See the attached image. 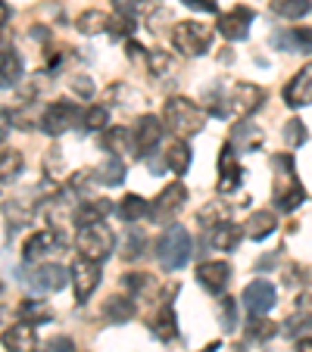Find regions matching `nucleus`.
<instances>
[{
	"label": "nucleus",
	"instance_id": "1",
	"mask_svg": "<svg viewBox=\"0 0 312 352\" xmlns=\"http://www.w3.org/2000/svg\"><path fill=\"white\" fill-rule=\"evenodd\" d=\"M163 119H166V125L172 128L175 134H181V138H191V134L203 131V125H206V113L191 97H181V94H175V97L166 100Z\"/></svg>",
	"mask_w": 312,
	"mask_h": 352
},
{
	"label": "nucleus",
	"instance_id": "2",
	"mask_svg": "<svg viewBox=\"0 0 312 352\" xmlns=\"http://www.w3.org/2000/svg\"><path fill=\"white\" fill-rule=\"evenodd\" d=\"M272 166L281 172L278 181H275V203H278L281 212H293V209H300V203H306V190L297 181V172H293V156L278 153L272 160Z\"/></svg>",
	"mask_w": 312,
	"mask_h": 352
},
{
	"label": "nucleus",
	"instance_id": "3",
	"mask_svg": "<svg viewBox=\"0 0 312 352\" xmlns=\"http://www.w3.org/2000/svg\"><path fill=\"white\" fill-rule=\"evenodd\" d=\"M156 250H160V265L166 268V272H178V268H185L187 262H191L194 240H191V234H187V228L172 225L163 231Z\"/></svg>",
	"mask_w": 312,
	"mask_h": 352
},
{
	"label": "nucleus",
	"instance_id": "4",
	"mask_svg": "<svg viewBox=\"0 0 312 352\" xmlns=\"http://www.w3.org/2000/svg\"><path fill=\"white\" fill-rule=\"evenodd\" d=\"M172 44L178 47V54L185 56H203L213 44V28L203 25L197 19H187V22H178L172 28Z\"/></svg>",
	"mask_w": 312,
	"mask_h": 352
},
{
	"label": "nucleus",
	"instance_id": "5",
	"mask_svg": "<svg viewBox=\"0 0 312 352\" xmlns=\"http://www.w3.org/2000/svg\"><path fill=\"white\" fill-rule=\"evenodd\" d=\"M81 119H85V113L75 107L72 100H56L41 116V131L50 134V138H60V134L72 131L75 125H81Z\"/></svg>",
	"mask_w": 312,
	"mask_h": 352
},
{
	"label": "nucleus",
	"instance_id": "6",
	"mask_svg": "<svg viewBox=\"0 0 312 352\" xmlns=\"http://www.w3.org/2000/svg\"><path fill=\"white\" fill-rule=\"evenodd\" d=\"M75 246L79 253L91 262H103L110 253H113V231H110L103 221L100 225H87L79 228V237H75Z\"/></svg>",
	"mask_w": 312,
	"mask_h": 352
},
{
	"label": "nucleus",
	"instance_id": "7",
	"mask_svg": "<svg viewBox=\"0 0 312 352\" xmlns=\"http://www.w3.org/2000/svg\"><path fill=\"white\" fill-rule=\"evenodd\" d=\"M69 280H72V290H75V302H87L94 296V290L100 287V262L79 256L72 262V268H69Z\"/></svg>",
	"mask_w": 312,
	"mask_h": 352
},
{
	"label": "nucleus",
	"instance_id": "8",
	"mask_svg": "<svg viewBox=\"0 0 312 352\" xmlns=\"http://www.w3.org/2000/svg\"><path fill=\"white\" fill-rule=\"evenodd\" d=\"M187 203V187L181 181H172L169 187H163L160 197L150 203V219L153 221H172L175 215L185 209Z\"/></svg>",
	"mask_w": 312,
	"mask_h": 352
},
{
	"label": "nucleus",
	"instance_id": "9",
	"mask_svg": "<svg viewBox=\"0 0 312 352\" xmlns=\"http://www.w3.org/2000/svg\"><path fill=\"white\" fill-rule=\"evenodd\" d=\"M240 302H244V309L253 315V318H259V315H269L275 309V302H278V293H275L272 280H250V284L244 287V293H240Z\"/></svg>",
	"mask_w": 312,
	"mask_h": 352
},
{
	"label": "nucleus",
	"instance_id": "10",
	"mask_svg": "<svg viewBox=\"0 0 312 352\" xmlns=\"http://www.w3.org/2000/svg\"><path fill=\"white\" fill-rule=\"evenodd\" d=\"M163 140V122L156 116H141L138 125L132 128V150L138 160H147V156L156 150V144Z\"/></svg>",
	"mask_w": 312,
	"mask_h": 352
},
{
	"label": "nucleus",
	"instance_id": "11",
	"mask_svg": "<svg viewBox=\"0 0 312 352\" xmlns=\"http://www.w3.org/2000/svg\"><path fill=\"white\" fill-rule=\"evenodd\" d=\"M266 103V91L253 81H238L231 87V97H228V113H238L240 119H250L259 107Z\"/></svg>",
	"mask_w": 312,
	"mask_h": 352
},
{
	"label": "nucleus",
	"instance_id": "12",
	"mask_svg": "<svg viewBox=\"0 0 312 352\" xmlns=\"http://www.w3.org/2000/svg\"><path fill=\"white\" fill-rule=\"evenodd\" d=\"M63 246H66L63 231H56V228H41V231H34L32 237L22 243V259H25V262H38V259H44V256L63 250Z\"/></svg>",
	"mask_w": 312,
	"mask_h": 352
},
{
	"label": "nucleus",
	"instance_id": "13",
	"mask_svg": "<svg viewBox=\"0 0 312 352\" xmlns=\"http://www.w3.org/2000/svg\"><path fill=\"white\" fill-rule=\"evenodd\" d=\"M250 22H253L250 7H234V10H228V13H219V19H216V32L228 41H247V34H250Z\"/></svg>",
	"mask_w": 312,
	"mask_h": 352
},
{
	"label": "nucleus",
	"instance_id": "14",
	"mask_svg": "<svg viewBox=\"0 0 312 352\" xmlns=\"http://www.w3.org/2000/svg\"><path fill=\"white\" fill-rule=\"evenodd\" d=\"M244 181V168L238 162V153H234V144H225L219 153V181H216V190L219 193H234Z\"/></svg>",
	"mask_w": 312,
	"mask_h": 352
},
{
	"label": "nucleus",
	"instance_id": "15",
	"mask_svg": "<svg viewBox=\"0 0 312 352\" xmlns=\"http://www.w3.org/2000/svg\"><path fill=\"white\" fill-rule=\"evenodd\" d=\"M284 103L291 109L312 107V63L303 66L291 81L284 85Z\"/></svg>",
	"mask_w": 312,
	"mask_h": 352
},
{
	"label": "nucleus",
	"instance_id": "16",
	"mask_svg": "<svg viewBox=\"0 0 312 352\" xmlns=\"http://www.w3.org/2000/svg\"><path fill=\"white\" fill-rule=\"evenodd\" d=\"M197 280L206 287L209 293H222L231 280V265L222 259H209V262H200L197 265Z\"/></svg>",
	"mask_w": 312,
	"mask_h": 352
},
{
	"label": "nucleus",
	"instance_id": "17",
	"mask_svg": "<svg viewBox=\"0 0 312 352\" xmlns=\"http://www.w3.org/2000/svg\"><path fill=\"white\" fill-rule=\"evenodd\" d=\"M0 340H3V346H7L10 352H34L38 349V333H34V327L25 324V321H16L13 327H7Z\"/></svg>",
	"mask_w": 312,
	"mask_h": 352
},
{
	"label": "nucleus",
	"instance_id": "18",
	"mask_svg": "<svg viewBox=\"0 0 312 352\" xmlns=\"http://www.w3.org/2000/svg\"><path fill=\"white\" fill-rule=\"evenodd\" d=\"M69 280V272L63 265H56V262H47V265H38L34 268V274H32V284H34V290H41V293H56V290H63V284Z\"/></svg>",
	"mask_w": 312,
	"mask_h": 352
},
{
	"label": "nucleus",
	"instance_id": "19",
	"mask_svg": "<svg viewBox=\"0 0 312 352\" xmlns=\"http://www.w3.org/2000/svg\"><path fill=\"white\" fill-rule=\"evenodd\" d=\"M110 212H113V203H110V199H85V203H79L72 219L79 228H87V225H100Z\"/></svg>",
	"mask_w": 312,
	"mask_h": 352
},
{
	"label": "nucleus",
	"instance_id": "20",
	"mask_svg": "<svg viewBox=\"0 0 312 352\" xmlns=\"http://www.w3.org/2000/svg\"><path fill=\"white\" fill-rule=\"evenodd\" d=\"M22 72H25V66H22V56L16 54V50H0V91H10V87L19 85Z\"/></svg>",
	"mask_w": 312,
	"mask_h": 352
},
{
	"label": "nucleus",
	"instance_id": "21",
	"mask_svg": "<svg viewBox=\"0 0 312 352\" xmlns=\"http://www.w3.org/2000/svg\"><path fill=\"white\" fill-rule=\"evenodd\" d=\"M275 228H278V221H275V212H269V209H256V212H253L250 219L244 221V237L266 240V237H272Z\"/></svg>",
	"mask_w": 312,
	"mask_h": 352
},
{
	"label": "nucleus",
	"instance_id": "22",
	"mask_svg": "<svg viewBox=\"0 0 312 352\" xmlns=\"http://www.w3.org/2000/svg\"><path fill=\"white\" fill-rule=\"evenodd\" d=\"M240 228L231 225V221H219V225H213V231H209V243L216 246V250H222V253H231V250H238L240 243Z\"/></svg>",
	"mask_w": 312,
	"mask_h": 352
},
{
	"label": "nucleus",
	"instance_id": "23",
	"mask_svg": "<svg viewBox=\"0 0 312 352\" xmlns=\"http://www.w3.org/2000/svg\"><path fill=\"white\" fill-rule=\"evenodd\" d=\"M116 212L122 221H141L150 215V203H147L141 193H125V197L116 203Z\"/></svg>",
	"mask_w": 312,
	"mask_h": 352
},
{
	"label": "nucleus",
	"instance_id": "24",
	"mask_svg": "<svg viewBox=\"0 0 312 352\" xmlns=\"http://www.w3.org/2000/svg\"><path fill=\"white\" fill-rule=\"evenodd\" d=\"M103 315L110 321H116V324H125V321H132L138 315V302L132 296H110L107 306H103Z\"/></svg>",
	"mask_w": 312,
	"mask_h": 352
},
{
	"label": "nucleus",
	"instance_id": "25",
	"mask_svg": "<svg viewBox=\"0 0 312 352\" xmlns=\"http://www.w3.org/2000/svg\"><path fill=\"white\" fill-rule=\"evenodd\" d=\"M166 168H172L175 175H187V168H191V146H187V140H172V144L166 146Z\"/></svg>",
	"mask_w": 312,
	"mask_h": 352
},
{
	"label": "nucleus",
	"instance_id": "26",
	"mask_svg": "<svg viewBox=\"0 0 312 352\" xmlns=\"http://www.w3.org/2000/svg\"><path fill=\"white\" fill-rule=\"evenodd\" d=\"M91 175L100 181V184L116 187V184H122V181H125V166H122V160H119V156H107V160L100 162V166L94 168Z\"/></svg>",
	"mask_w": 312,
	"mask_h": 352
},
{
	"label": "nucleus",
	"instance_id": "27",
	"mask_svg": "<svg viewBox=\"0 0 312 352\" xmlns=\"http://www.w3.org/2000/svg\"><path fill=\"white\" fill-rule=\"evenodd\" d=\"M125 287L132 290L134 302H138L141 296H153V293L160 290V287H156V278H153V274H147V272H128L125 274Z\"/></svg>",
	"mask_w": 312,
	"mask_h": 352
},
{
	"label": "nucleus",
	"instance_id": "28",
	"mask_svg": "<svg viewBox=\"0 0 312 352\" xmlns=\"http://www.w3.org/2000/svg\"><path fill=\"white\" fill-rule=\"evenodd\" d=\"M231 144H238V150H247V153H253V150L262 144V128H256L253 122H244V125L234 128Z\"/></svg>",
	"mask_w": 312,
	"mask_h": 352
},
{
	"label": "nucleus",
	"instance_id": "29",
	"mask_svg": "<svg viewBox=\"0 0 312 352\" xmlns=\"http://www.w3.org/2000/svg\"><path fill=\"white\" fill-rule=\"evenodd\" d=\"M156 337L163 340V343H169V340H175L178 337V318H175V309H172V302H163V309H160V315H156Z\"/></svg>",
	"mask_w": 312,
	"mask_h": 352
},
{
	"label": "nucleus",
	"instance_id": "30",
	"mask_svg": "<svg viewBox=\"0 0 312 352\" xmlns=\"http://www.w3.org/2000/svg\"><path fill=\"white\" fill-rule=\"evenodd\" d=\"M75 28H79L81 34L107 32L110 28V13H103V10H85V13L75 19Z\"/></svg>",
	"mask_w": 312,
	"mask_h": 352
},
{
	"label": "nucleus",
	"instance_id": "31",
	"mask_svg": "<svg viewBox=\"0 0 312 352\" xmlns=\"http://www.w3.org/2000/svg\"><path fill=\"white\" fill-rule=\"evenodd\" d=\"M312 10V0H272V13L281 19H303Z\"/></svg>",
	"mask_w": 312,
	"mask_h": 352
},
{
	"label": "nucleus",
	"instance_id": "32",
	"mask_svg": "<svg viewBox=\"0 0 312 352\" xmlns=\"http://www.w3.org/2000/svg\"><path fill=\"white\" fill-rule=\"evenodd\" d=\"M54 318V312L44 306V302H34V299H25L19 306V321H25V324H41V321H50Z\"/></svg>",
	"mask_w": 312,
	"mask_h": 352
},
{
	"label": "nucleus",
	"instance_id": "33",
	"mask_svg": "<svg viewBox=\"0 0 312 352\" xmlns=\"http://www.w3.org/2000/svg\"><path fill=\"white\" fill-rule=\"evenodd\" d=\"M81 125H85V131H107V128H110V109L100 107V103L87 107V109H85V119H81Z\"/></svg>",
	"mask_w": 312,
	"mask_h": 352
},
{
	"label": "nucleus",
	"instance_id": "34",
	"mask_svg": "<svg viewBox=\"0 0 312 352\" xmlns=\"http://www.w3.org/2000/svg\"><path fill=\"white\" fill-rule=\"evenodd\" d=\"M22 166H25V160L19 150H3L0 153V181H13L22 172Z\"/></svg>",
	"mask_w": 312,
	"mask_h": 352
},
{
	"label": "nucleus",
	"instance_id": "35",
	"mask_svg": "<svg viewBox=\"0 0 312 352\" xmlns=\"http://www.w3.org/2000/svg\"><path fill=\"white\" fill-rule=\"evenodd\" d=\"M275 333H278V324H272V321L266 318V315H259V318H250V324H247V337L250 340H272Z\"/></svg>",
	"mask_w": 312,
	"mask_h": 352
},
{
	"label": "nucleus",
	"instance_id": "36",
	"mask_svg": "<svg viewBox=\"0 0 312 352\" xmlns=\"http://www.w3.org/2000/svg\"><path fill=\"white\" fill-rule=\"evenodd\" d=\"M125 144H132V131H125V128H107V131H103V146L113 150V156L122 153Z\"/></svg>",
	"mask_w": 312,
	"mask_h": 352
},
{
	"label": "nucleus",
	"instance_id": "37",
	"mask_svg": "<svg viewBox=\"0 0 312 352\" xmlns=\"http://www.w3.org/2000/svg\"><path fill=\"white\" fill-rule=\"evenodd\" d=\"M303 331H312V312H293L284 321V333L287 337H300Z\"/></svg>",
	"mask_w": 312,
	"mask_h": 352
},
{
	"label": "nucleus",
	"instance_id": "38",
	"mask_svg": "<svg viewBox=\"0 0 312 352\" xmlns=\"http://www.w3.org/2000/svg\"><path fill=\"white\" fill-rule=\"evenodd\" d=\"M306 138H309V131H306V125L300 119H291L284 125V144L287 146H303Z\"/></svg>",
	"mask_w": 312,
	"mask_h": 352
},
{
	"label": "nucleus",
	"instance_id": "39",
	"mask_svg": "<svg viewBox=\"0 0 312 352\" xmlns=\"http://www.w3.org/2000/svg\"><path fill=\"white\" fill-rule=\"evenodd\" d=\"M144 3H147V0H113V10H116V16H125V19L138 22Z\"/></svg>",
	"mask_w": 312,
	"mask_h": 352
},
{
	"label": "nucleus",
	"instance_id": "40",
	"mask_svg": "<svg viewBox=\"0 0 312 352\" xmlns=\"http://www.w3.org/2000/svg\"><path fill=\"white\" fill-rule=\"evenodd\" d=\"M69 85H72V91L79 94V97H85V100H91V97H94V81L87 78V75H75V78L69 81Z\"/></svg>",
	"mask_w": 312,
	"mask_h": 352
},
{
	"label": "nucleus",
	"instance_id": "41",
	"mask_svg": "<svg viewBox=\"0 0 312 352\" xmlns=\"http://www.w3.org/2000/svg\"><path fill=\"white\" fill-rule=\"evenodd\" d=\"M147 63H150V72L153 75H163L169 69V56L163 54V50H150V54H147Z\"/></svg>",
	"mask_w": 312,
	"mask_h": 352
},
{
	"label": "nucleus",
	"instance_id": "42",
	"mask_svg": "<svg viewBox=\"0 0 312 352\" xmlns=\"http://www.w3.org/2000/svg\"><path fill=\"white\" fill-rule=\"evenodd\" d=\"M132 28H134L132 19H125V16H110V28H107L110 34H132Z\"/></svg>",
	"mask_w": 312,
	"mask_h": 352
},
{
	"label": "nucleus",
	"instance_id": "43",
	"mask_svg": "<svg viewBox=\"0 0 312 352\" xmlns=\"http://www.w3.org/2000/svg\"><path fill=\"white\" fill-rule=\"evenodd\" d=\"M44 349H47V352H75V343H72L69 337H60V333H56V337L47 340Z\"/></svg>",
	"mask_w": 312,
	"mask_h": 352
},
{
	"label": "nucleus",
	"instance_id": "44",
	"mask_svg": "<svg viewBox=\"0 0 312 352\" xmlns=\"http://www.w3.org/2000/svg\"><path fill=\"white\" fill-rule=\"evenodd\" d=\"M181 3L197 10V13H219V3H216V0H181Z\"/></svg>",
	"mask_w": 312,
	"mask_h": 352
},
{
	"label": "nucleus",
	"instance_id": "45",
	"mask_svg": "<svg viewBox=\"0 0 312 352\" xmlns=\"http://www.w3.org/2000/svg\"><path fill=\"white\" fill-rule=\"evenodd\" d=\"M13 113H10V109H0V144H3V140L10 138V131H13Z\"/></svg>",
	"mask_w": 312,
	"mask_h": 352
},
{
	"label": "nucleus",
	"instance_id": "46",
	"mask_svg": "<svg viewBox=\"0 0 312 352\" xmlns=\"http://www.w3.org/2000/svg\"><path fill=\"white\" fill-rule=\"evenodd\" d=\"M141 250H144V237L132 231V237H128V250H125V259H134V256H141Z\"/></svg>",
	"mask_w": 312,
	"mask_h": 352
},
{
	"label": "nucleus",
	"instance_id": "47",
	"mask_svg": "<svg viewBox=\"0 0 312 352\" xmlns=\"http://www.w3.org/2000/svg\"><path fill=\"white\" fill-rule=\"evenodd\" d=\"M234 309H238L234 299H225V302H222V321H225L228 331H234Z\"/></svg>",
	"mask_w": 312,
	"mask_h": 352
},
{
	"label": "nucleus",
	"instance_id": "48",
	"mask_svg": "<svg viewBox=\"0 0 312 352\" xmlns=\"http://www.w3.org/2000/svg\"><path fill=\"white\" fill-rule=\"evenodd\" d=\"M125 50H128V56H132V60H134V56H147V54H144V47H141V41H134V38H128Z\"/></svg>",
	"mask_w": 312,
	"mask_h": 352
},
{
	"label": "nucleus",
	"instance_id": "49",
	"mask_svg": "<svg viewBox=\"0 0 312 352\" xmlns=\"http://www.w3.org/2000/svg\"><path fill=\"white\" fill-rule=\"evenodd\" d=\"M297 352H312V337H300L297 340Z\"/></svg>",
	"mask_w": 312,
	"mask_h": 352
},
{
	"label": "nucleus",
	"instance_id": "50",
	"mask_svg": "<svg viewBox=\"0 0 312 352\" xmlns=\"http://www.w3.org/2000/svg\"><path fill=\"white\" fill-rule=\"evenodd\" d=\"M10 19V7L7 3H3V0H0V25H3V22Z\"/></svg>",
	"mask_w": 312,
	"mask_h": 352
},
{
	"label": "nucleus",
	"instance_id": "51",
	"mask_svg": "<svg viewBox=\"0 0 312 352\" xmlns=\"http://www.w3.org/2000/svg\"><path fill=\"white\" fill-rule=\"evenodd\" d=\"M216 349H219V340H216V343H209V346H206L203 352H216Z\"/></svg>",
	"mask_w": 312,
	"mask_h": 352
},
{
	"label": "nucleus",
	"instance_id": "52",
	"mask_svg": "<svg viewBox=\"0 0 312 352\" xmlns=\"http://www.w3.org/2000/svg\"><path fill=\"white\" fill-rule=\"evenodd\" d=\"M0 299H3V284H0Z\"/></svg>",
	"mask_w": 312,
	"mask_h": 352
}]
</instances>
